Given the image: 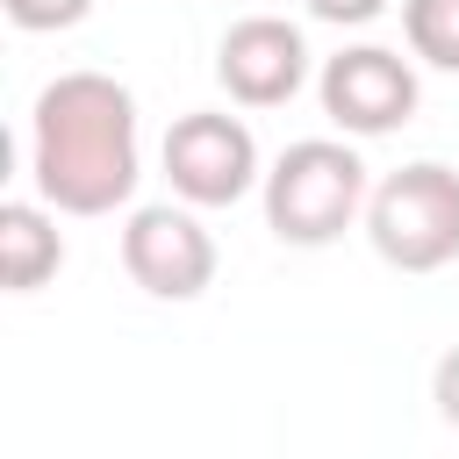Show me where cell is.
<instances>
[{"instance_id": "1", "label": "cell", "mask_w": 459, "mask_h": 459, "mask_svg": "<svg viewBox=\"0 0 459 459\" xmlns=\"http://www.w3.org/2000/svg\"><path fill=\"white\" fill-rule=\"evenodd\" d=\"M29 179L57 215H115L136 179V93L108 72H57L29 115Z\"/></svg>"}, {"instance_id": "2", "label": "cell", "mask_w": 459, "mask_h": 459, "mask_svg": "<svg viewBox=\"0 0 459 459\" xmlns=\"http://www.w3.org/2000/svg\"><path fill=\"white\" fill-rule=\"evenodd\" d=\"M366 201H373L366 194V165L337 136H301L265 172V222H273L280 244H308V251L337 244Z\"/></svg>"}, {"instance_id": "3", "label": "cell", "mask_w": 459, "mask_h": 459, "mask_svg": "<svg viewBox=\"0 0 459 459\" xmlns=\"http://www.w3.org/2000/svg\"><path fill=\"white\" fill-rule=\"evenodd\" d=\"M366 237L394 273H437L459 258V172L416 158L387 172L366 201Z\"/></svg>"}, {"instance_id": "4", "label": "cell", "mask_w": 459, "mask_h": 459, "mask_svg": "<svg viewBox=\"0 0 459 459\" xmlns=\"http://www.w3.org/2000/svg\"><path fill=\"white\" fill-rule=\"evenodd\" d=\"M165 179L186 208H237L251 186H265L258 136L222 108H194L165 129Z\"/></svg>"}, {"instance_id": "5", "label": "cell", "mask_w": 459, "mask_h": 459, "mask_svg": "<svg viewBox=\"0 0 459 459\" xmlns=\"http://www.w3.org/2000/svg\"><path fill=\"white\" fill-rule=\"evenodd\" d=\"M122 273L143 294H158V301H194L215 280V237L201 230L194 208H172V201L129 208V222H122Z\"/></svg>"}, {"instance_id": "6", "label": "cell", "mask_w": 459, "mask_h": 459, "mask_svg": "<svg viewBox=\"0 0 459 459\" xmlns=\"http://www.w3.org/2000/svg\"><path fill=\"white\" fill-rule=\"evenodd\" d=\"M316 93H323V115L344 136H387L416 115V72L387 43H351V50L323 57Z\"/></svg>"}, {"instance_id": "7", "label": "cell", "mask_w": 459, "mask_h": 459, "mask_svg": "<svg viewBox=\"0 0 459 459\" xmlns=\"http://www.w3.org/2000/svg\"><path fill=\"white\" fill-rule=\"evenodd\" d=\"M215 79L237 108H280L308 86V43L287 14H244L215 43Z\"/></svg>"}, {"instance_id": "8", "label": "cell", "mask_w": 459, "mask_h": 459, "mask_svg": "<svg viewBox=\"0 0 459 459\" xmlns=\"http://www.w3.org/2000/svg\"><path fill=\"white\" fill-rule=\"evenodd\" d=\"M57 265H65L57 208H36V201H0V280H7V294H36Z\"/></svg>"}, {"instance_id": "9", "label": "cell", "mask_w": 459, "mask_h": 459, "mask_svg": "<svg viewBox=\"0 0 459 459\" xmlns=\"http://www.w3.org/2000/svg\"><path fill=\"white\" fill-rule=\"evenodd\" d=\"M409 50L437 72H459V0H402Z\"/></svg>"}, {"instance_id": "10", "label": "cell", "mask_w": 459, "mask_h": 459, "mask_svg": "<svg viewBox=\"0 0 459 459\" xmlns=\"http://www.w3.org/2000/svg\"><path fill=\"white\" fill-rule=\"evenodd\" d=\"M0 7H7V22L29 29V36H50V29H72V22L93 14V0H0Z\"/></svg>"}, {"instance_id": "11", "label": "cell", "mask_w": 459, "mask_h": 459, "mask_svg": "<svg viewBox=\"0 0 459 459\" xmlns=\"http://www.w3.org/2000/svg\"><path fill=\"white\" fill-rule=\"evenodd\" d=\"M301 7H308L316 22H337V29H366V22H373L387 0H301Z\"/></svg>"}, {"instance_id": "12", "label": "cell", "mask_w": 459, "mask_h": 459, "mask_svg": "<svg viewBox=\"0 0 459 459\" xmlns=\"http://www.w3.org/2000/svg\"><path fill=\"white\" fill-rule=\"evenodd\" d=\"M430 394H437V416L459 430V344L437 359V373H430Z\"/></svg>"}]
</instances>
